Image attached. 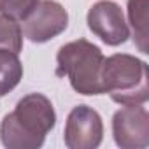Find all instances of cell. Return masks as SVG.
Returning <instances> with one entry per match:
<instances>
[{
	"label": "cell",
	"instance_id": "cell-7",
	"mask_svg": "<svg viewBox=\"0 0 149 149\" xmlns=\"http://www.w3.org/2000/svg\"><path fill=\"white\" fill-rule=\"evenodd\" d=\"M88 28L107 46L125 44L130 37L123 9L112 0H98L90 7Z\"/></svg>",
	"mask_w": 149,
	"mask_h": 149
},
{
	"label": "cell",
	"instance_id": "cell-5",
	"mask_svg": "<svg viewBox=\"0 0 149 149\" xmlns=\"http://www.w3.org/2000/svg\"><path fill=\"white\" fill-rule=\"evenodd\" d=\"M104 123L100 114L88 107H74L65 123V146L68 149H95L102 144Z\"/></svg>",
	"mask_w": 149,
	"mask_h": 149
},
{
	"label": "cell",
	"instance_id": "cell-8",
	"mask_svg": "<svg viewBox=\"0 0 149 149\" xmlns=\"http://www.w3.org/2000/svg\"><path fill=\"white\" fill-rule=\"evenodd\" d=\"M147 4L149 0H128V19L133 32L135 46L140 53L147 51Z\"/></svg>",
	"mask_w": 149,
	"mask_h": 149
},
{
	"label": "cell",
	"instance_id": "cell-6",
	"mask_svg": "<svg viewBox=\"0 0 149 149\" xmlns=\"http://www.w3.org/2000/svg\"><path fill=\"white\" fill-rule=\"evenodd\" d=\"M112 135L121 149H144L149 146V112L144 104L125 105L112 118Z\"/></svg>",
	"mask_w": 149,
	"mask_h": 149
},
{
	"label": "cell",
	"instance_id": "cell-10",
	"mask_svg": "<svg viewBox=\"0 0 149 149\" xmlns=\"http://www.w3.org/2000/svg\"><path fill=\"white\" fill-rule=\"evenodd\" d=\"M0 49L19 53L23 49V32L18 21L0 14Z\"/></svg>",
	"mask_w": 149,
	"mask_h": 149
},
{
	"label": "cell",
	"instance_id": "cell-3",
	"mask_svg": "<svg viewBox=\"0 0 149 149\" xmlns=\"http://www.w3.org/2000/svg\"><path fill=\"white\" fill-rule=\"evenodd\" d=\"M60 74H65L70 86L79 95H102V67L105 61L98 46L86 39L72 40L60 47L56 54Z\"/></svg>",
	"mask_w": 149,
	"mask_h": 149
},
{
	"label": "cell",
	"instance_id": "cell-1",
	"mask_svg": "<svg viewBox=\"0 0 149 149\" xmlns=\"http://www.w3.org/2000/svg\"><path fill=\"white\" fill-rule=\"evenodd\" d=\"M56 114L42 93L25 95L0 123V140L7 149H37L54 128Z\"/></svg>",
	"mask_w": 149,
	"mask_h": 149
},
{
	"label": "cell",
	"instance_id": "cell-4",
	"mask_svg": "<svg viewBox=\"0 0 149 149\" xmlns=\"http://www.w3.org/2000/svg\"><path fill=\"white\" fill-rule=\"evenodd\" d=\"M68 26V13L54 0H40L35 9L23 19L21 32L32 42H47L65 32Z\"/></svg>",
	"mask_w": 149,
	"mask_h": 149
},
{
	"label": "cell",
	"instance_id": "cell-9",
	"mask_svg": "<svg viewBox=\"0 0 149 149\" xmlns=\"http://www.w3.org/2000/svg\"><path fill=\"white\" fill-rule=\"evenodd\" d=\"M23 79V65L16 53L0 49V97L13 91Z\"/></svg>",
	"mask_w": 149,
	"mask_h": 149
},
{
	"label": "cell",
	"instance_id": "cell-2",
	"mask_svg": "<svg viewBox=\"0 0 149 149\" xmlns=\"http://www.w3.org/2000/svg\"><path fill=\"white\" fill-rule=\"evenodd\" d=\"M104 93L121 105L146 104L149 98V79L146 61L118 53L105 58L102 67Z\"/></svg>",
	"mask_w": 149,
	"mask_h": 149
},
{
	"label": "cell",
	"instance_id": "cell-11",
	"mask_svg": "<svg viewBox=\"0 0 149 149\" xmlns=\"http://www.w3.org/2000/svg\"><path fill=\"white\" fill-rule=\"evenodd\" d=\"M40 0H0V14L14 21H23Z\"/></svg>",
	"mask_w": 149,
	"mask_h": 149
}]
</instances>
